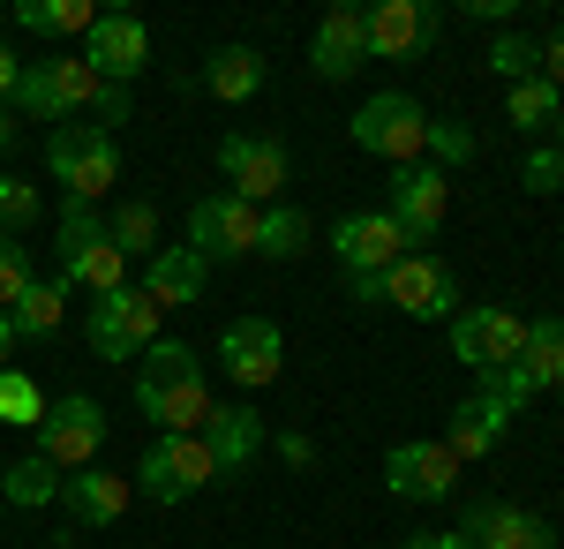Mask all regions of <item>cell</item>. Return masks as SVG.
<instances>
[{"label": "cell", "instance_id": "obj_27", "mask_svg": "<svg viewBox=\"0 0 564 549\" xmlns=\"http://www.w3.org/2000/svg\"><path fill=\"white\" fill-rule=\"evenodd\" d=\"M520 377L534 384V391H557V384H564V316H542V324H527Z\"/></svg>", "mask_w": 564, "mask_h": 549}, {"label": "cell", "instance_id": "obj_34", "mask_svg": "<svg viewBox=\"0 0 564 549\" xmlns=\"http://www.w3.org/2000/svg\"><path fill=\"white\" fill-rule=\"evenodd\" d=\"M143 377L196 384V377H204V354H196V346H181V338H151V346H143Z\"/></svg>", "mask_w": 564, "mask_h": 549}, {"label": "cell", "instance_id": "obj_20", "mask_svg": "<svg viewBox=\"0 0 564 549\" xmlns=\"http://www.w3.org/2000/svg\"><path fill=\"white\" fill-rule=\"evenodd\" d=\"M308 68H316L324 84H347L354 68H361V8H354V0L324 8V23H316V39H308Z\"/></svg>", "mask_w": 564, "mask_h": 549}, {"label": "cell", "instance_id": "obj_16", "mask_svg": "<svg viewBox=\"0 0 564 549\" xmlns=\"http://www.w3.org/2000/svg\"><path fill=\"white\" fill-rule=\"evenodd\" d=\"M332 256L347 263V279H361V271H391V263L406 256V234H399L391 212H354V218L332 226Z\"/></svg>", "mask_w": 564, "mask_h": 549}, {"label": "cell", "instance_id": "obj_2", "mask_svg": "<svg viewBox=\"0 0 564 549\" xmlns=\"http://www.w3.org/2000/svg\"><path fill=\"white\" fill-rule=\"evenodd\" d=\"M45 173L61 181V196L68 204H98L113 181H121V143L106 136V128H53L45 136Z\"/></svg>", "mask_w": 564, "mask_h": 549}, {"label": "cell", "instance_id": "obj_5", "mask_svg": "<svg viewBox=\"0 0 564 549\" xmlns=\"http://www.w3.org/2000/svg\"><path fill=\"white\" fill-rule=\"evenodd\" d=\"M527 346V316L512 309H497V301H481V309H459L452 316V354L475 369V377H497V369H512Z\"/></svg>", "mask_w": 564, "mask_h": 549}, {"label": "cell", "instance_id": "obj_19", "mask_svg": "<svg viewBox=\"0 0 564 549\" xmlns=\"http://www.w3.org/2000/svg\"><path fill=\"white\" fill-rule=\"evenodd\" d=\"M204 444H212L218 474H249V460L263 452V415L249 399H218L212 422H204Z\"/></svg>", "mask_w": 564, "mask_h": 549}, {"label": "cell", "instance_id": "obj_9", "mask_svg": "<svg viewBox=\"0 0 564 549\" xmlns=\"http://www.w3.org/2000/svg\"><path fill=\"white\" fill-rule=\"evenodd\" d=\"M218 173H226V196L271 212V196L286 189L294 159H286V143H271V136H226V143H218Z\"/></svg>", "mask_w": 564, "mask_h": 549}, {"label": "cell", "instance_id": "obj_4", "mask_svg": "<svg viewBox=\"0 0 564 549\" xmlns=\"http://www.w3.org/2000/svg\"><path fill=\"white\" fill-rule=\"evenodd\" d=\"M98 444H106V407L90 399V391H61V399H45V422H39V452L61 474H84L98 460Z\"/></svg>", "mask_w": 564, "mask_h": 549}, {"label": "cell", "instance_id": "obj_22", "mask_svg": "<svg viewBox=\"0 0 564 549\" xmlns=\"http://www.w3.org/2000/svg\"><path fill=\"white\" fill-rule=\"evenodd\" d=\"M143 294L159 301V309H188V301L212 294V263L188 249V241H181V249H159L151 271H143Z\"/></svg>", "mask_w": 564, "mask_h": 549}, {"label": "cell", "instance_id": "obj_33", "mask_svg": "<svg viewBox=\"0 0 564 549\" xmlns=\"http://www.w3.org/2000/svg\"><path fill=\"white\" fill-rule=\"evenodd\" d=\"M0 422H8V429H39V422H45V391H39V377H23V369H0Z\"/></svg>", "mask_w": 564, "mask_h": 549}, {"label": "cell", "instance_id": "obj_18", "mask_svg": "<svg viewBox=\"0 0 564 549\" xmlns=\"http://www.w3.org/2000/svg\"><path fill=\"white\" fill-rule=\"evenodd\" d=\"M135 407L151 415V422L166 429V437H204V422H212V391H204V377L196 384H166V377H135Z\"/></svg>", "mask_w": 564, "mask_h": 549}, {"label": "cell", "instance_id": "obj_36", "mask_svg": "<svg viewBox=\"0 0 564 549\" xmlns=\"http://www.w3.org/2000/svg\"><path fill=\"white\" fill-rule=\"evenodd\" d=\"M31 218H45V196L23 173H0V234H23Z\"/></svg>", "mask_w": 564, "mask_h": 549}, {"label": "cell", "instance_id": "obj_7", "mask_svg": "<svg viewBox=\"0 0 564 549\" xmlns=\"http://www.w3.org/2000/svg\"><path fill=\"white\" fill-rule=\"evenodd\" d=\"M204 482H218L204 437H159V444L143 452V466H135V489H143L151 505H181V497H196Z\"/></svg>", "mask_w": 564, "mask_h": 549}, {"label": "cell", "instance_id": "obj_13", "mask_svg": "<svg viewBox=\"0 0 564 549\" xmlns=\"http://www.w3.org/2000/svg\"><path fill=\"white\" fill-rule=\"evenodd\" d=\"M384 301L406 309V316H459V279H452L430 249H406L384 271Z\"/></svg>", "mask_w": 564, "mask_h": 549}, {"label": "cell", "instance_id": "obj_6", "mask_svg": "<svg viewBox=\"0 0 564 549\" xmlns=\"http://www.w3.org/2000/svg\"><path fill=\"white\" fill-rule=\"evenodd\" d=\"M143 61H151V23L135 8H98V23H90V39H84V68L98 84L129 90L143 76Z\"/></svg>", "mask_w": 564, "mask_h": 549}, {"label": "cell", "instance_id": "obj_35", "mask_svg": "<svg viewBox=\"0 0 564 549\" xmlns=\"http://www.w3.org/2000/svg\"><path fill=\"white\" fill-rule=\"evenodd\" d=\"M489 68H497L505 84H527V76H542V39H520V31L489 39Z\"/></svg>", "mask_w": 564, "mask_h": 549}, {"label": "cell", "instance_id": "obj_15", "mask_svg": "<svg viewBox=\"0 0 564 549\" xmlns=\"http://www.w3.org/2000/svg\"><path fill=\"white\" fill-rule=\"evenodd\" d=\"M444 212H452V181L422 159V166H399L391 173V218H399V234H406V249L422 241L430 249V234L444 226Z\"/></svg>", "mask_w": 564, "mask_h": 549}, {"label": "cell", "instance_id": "obj_25", "mask_svg": "<svg viewBox=\"0 0 564 549\" xmlns=\"http://www.w3.org/2000/svg\"><path fill=\"white\" fill-rule=\"evenodd\" d=\"M61 309H68V279H31L23 301L8 309V324H15V346H39V338L61 332Z\"/></svg>", "mask_w": 564, "mask_h": 549}, {"label": "cell", "instance_id": "obj_45", "mask_svg": "<svg viewBox=\"0 0 564 549\" xmlns=\"http://www.w3.org/2000/svg\"><path fill=\"white\" fill-rule=\"evenodd\" d=\"M467 15H475V23H497V31H505V23H512L520 8H512V0H467Z\"/></svg>", "mask_w": 564, "mask_h": 549}, {"label": "cell", "instance_id": "obj_38", "mask_svg": "<svg viewBox=\"0 0 564 549\" xmlns=\"http://www.w3.org/2000/svg\"><path fill=\"white\" fill-rule=\"evenodd\" d=\"M475 391L489 399V407H497V415H520V407H534V399H542V391L520 377V362H512V369H497V377H481Z\"/></svg>", "mask_w": 564, "mask_h": 549}, {"label": "cell", "instance_id": "obj_52", "mask_svg": "<svg viewBox=\"0 0 564 549\" xmlns=\"http://www.w3.org/2000/svg\"><path fill=\"white\" fill-rule=\"evenodd\" d=\"M61 549H90V542H61Z\"/></svg>", "mask_w": 564, "mask_h": 549}, {"label": "cell", "instance_id": "obj_28", "mask_svg": "<svg viewBox=\"0 0 564 549\" xmlns=\"http://www.w3.org/2000/svg\"><path fill=\"white\" fill-rule=\"evenodd\" d=\"M61 279L68 287H90V294H121L129 287V256L113 249V241H90V249L61 256Z\"/></svg>", "mask_w": 564, "mask_h": 549}, {"label": "cell", "instance_id": "obj_29", "mask_svg": "<svg viewBox=\"0 0 564 549\" xmlns=\"http://www.w3.org/2000/svg\"><path fill=\"white\" fill-rule=\"evenodd\" d=\"M557 114H564V90L542 84V76H527V84L505 90V121L520 128V136H534V128H557Z\"/></svg>", "mask_w": 564, "mask_h": 549}, {"label": "cell", "instance_id": "obj_11", "mask_svg": "<svg viewBox=\"0 0 564 549\" xmlns=\"http://www.w3.org/2000/svg\"><path fill=\"white\" fill-rule=\"evenodd\" d=\"M436 45V8L422 0H369L361 8V53L369 61H414Z\"/></svg>", "mask_w": 564, "mask_h": 549}, {"label": "cell", "instance_id": "obj_21", "mask_svg": "<svg viewBox=\"0 0 564 549\" xmlns=\"http://www.w3.org/2000/svg\"><path fill=\"white\" fill-rule=\"evenodd\" d=\"M129 497H135V482H121L113 466H84V474H68V482H61V505L76 512L84 527H121Z\"/></svg>", "mask_w": 564, "mask_h": 549}, {"label": "cell", "instance_id": "obj_50", "mask_svg": "<svg viewBox=\"0 0 564 549\" xmlns=\"http://www.w3.org/2000/svg\"><path fill=\"white\" fill-rule=\"evenodd\" d=\"M0 151H8V114H0Z\"/></svg>", "mask_w": 564, "mask_h": 549}, {"label": "cell", "instance_id": "obj_3", "mask_svg": "<svg viewBox=\"0 0 564 549\" xmlns=\"http://www.w3.org/2000/svg\"><path fill=\"white\" fill-rule=\"evenodd\" d=\"M90 98H98V76L84 68V53H53V61H39V68L15 76V106H23L31 121H53V128H68Z\"/></svg>", "mask_w": 564, "mask_h": 549}, {"label": "cell", "instance_id": "obj_14", "mask_svg": "<svg viewBox=\"0 0 564 549\" xmlns=\"http://www.w3.org/2000/svg\"><path fill=\"white\" fill-rule=\"evenodd\" d=\"M384 489L406 505H444L459 489V460L444 444H391L384 452Z\"/></svg>", "mask_w": 564, "mask_h": 549}, {"label": "cell", "instance_id": "obj_40", "mask_svg": "<svg viewBox=\"0 0 564 549\" xmlns=\"http://www.w3.org/2000/svg\"><path fill=\"white\" fill-rule=\"evenodd\" d=\"M31 287V249H23V234H0V309H15Z\"/></svg>", "mask_w": 564, "mask_h": 549}, {"label": "cell", "instance_id": "obj_10", "mask_svg": "<svg viewBox=\"0 0 564 549\" xmlns=\"http://www.w3.org/2000/svg\"><path fill=\"white\" fill-rule=\"evenodd\" d=\"M218 369L241 384V391H271L279 369H286V338L271 316H234L226 332H218Z\"/></svg>", "mask_w": 564, "mask_h": 549}, {"label": "cell", "instance_id": "obj_42", "mask_svg": "<svg viewBox=\"0 0 564 549\" xmlns=\"http://www.w3.org/2000/svg\"><path fill=\"white\" fill-rule=\"evenodd\" d=\"M90 114H98V128H106V136H113V128H129V90L121 84H98V98H90Z\"/></svg>", "mask_w": 564, "mask_h": 549}, {"label": "cell", "instance_id": "obj_31", "mask_svg": "<svg viewBox=\"0 0 564 549\" xmlns=\"http://www.w3.org/2000/svg\"><path fill=\"white\" fill-rule=\"evenodd\" d=\"M106 241H113L121 256H159V212H151L143 196H129L121 212L106 218Z\"/></svg>", "mask_w": 564, "mask_h": 549}, {"label": "cell", "instance_id": "obj_17", "mask_svg": "<svg viewBox=\"0 0 564 549\" xmlns=\"http://www.w3.org/2000/svg\"><path fill=\"white\" fill-rule=\"evenodd\" d=\"M452 535L467 549H557V527L534 519V512H520V505H475Z\"/></svg>", "mask_w": 564, "mask_h": 549}, {"label": "cell", "instance_id": "obj_44", "mask_svg": "<svg viewBox=\"0 0 564 549\" xmlns=\"http://www.w3.org/2000/svg\"><path fill=\"white\" fill-rule=\"evenodd\" d=\"M279 460L294 466V474H308V466H316V444H308L302 429H294V437H279Z\"/></svg>", "mask_w": 564, "mask_h": 549}, {"label": "cell", "instance_id": "obj_49", "mask_svg": "<svg viewBox=\"0 0 564 549\" xmlns=\"http://www.w3.org/2000/svg\"><path fill=\"white\" fill-rule=\"evenodd\" d=\"M8 354H15V324H8V309H0V369H8Z\"/></svg>", "mask_w": 564, "mask_h": 549}, {"label": "cell", "instance_id": "obj_41", "mask_svg": "<svg viewBox=\"0 0 564 549\" xmlns=\"http://www.w3.org/2000/svg\"><path fill=\"white\" fill-rule=\"evenodd\" d=\"M90 241H106V218L90 212V204H61V256L90 249Z\"/></svg>", "mask_w": 564, "mask_h": 549}, {"label": "cell", "instance_id": "obj_12", "mask_svg": "<svg viewBox=\"0 0 564 549\" xmlns=\"http://www.w3.org/2000/svg\"><path fill=\"white\" fill-rule=\"evenodd\" d=\"M257 204H241V196H204V204H188V249L204 256V263H234V256H257Z\"/></svg>", "mask_w": 564, "mask_h": 549}, {"label": "cell", "instance_id": "obj_24", "mask_svg": "<svg viewBox=\"0 0 564 549\" xmlns=\"http://www.w3.org/2000/svg\"><path fill=\"white\" fill-rule=\"evenodd\" d=\"M204 90H212L218 106H249L263 90V53L257 45H218L212 61H204Z\"/></svg>", "mask_w": 564, "mask_h": 549}, {"label": "cell", "instance_id": "obj_32", "mask_svg": "<svg viewBox=\"0 0 564 549\" xmlns=\"http://www.w3.org/2000/svg\"><path fill=\"white\" fill-rule=\"evenodd\" d=\"M308 249V218L294 212V204H271V212L257 218V256H271V263H286V256Z\"/></svg>", "mask_w": 564, "mask_h": 549}, {"label": "cell", "instance_id": "obj_30", "mask_svg": "<svg viewBox=\"0 0 564 549\" xmlns=\"http://www.w3.org/2000/svg\"><path fill=\"white\" fill-rule=\"evenodd\" d=\"M15 23H23V31H61V39H90L98 8H90V0H23V8H15Z\"/></svg>", "mask_w": 564, "mask_h": 549}, {"label": "cell", "instance_id": "obj_47", "mask_svg": "<svg viewBox=\"0 0 564 549\" xmlns=\"http://www.w3.org/2000/svg\"><path fill=\"white\" fill-rule=\"evenodd\" d=\"M15 76H23V61H15L8 39H0V98H15Z\"/></svg>", "mask_w": 564, "mask_h": 549}, {"label": "cell", "instance_id": "obj_37", "mask_svg": "<svg viewBox=\"0 0 564 549\" xmlns=\"http://www.w3.org/2000/svg\"><path fill=\"white\" fill-rule=\"evenodd\" d=\"M520 189L527 196H557L564 189V151L557 143H534V151L520 159Z\"/></svg>", "mask_w": 564, "mask_h": 549}, {"label": "cell", "instance_id": "obj_8", "mask_svg": "<svg viewBox=\"0 0 564 549\" xmlns=\"http://www.w3.org/2000/svg\"><path fill=\"white\" fill-rule=\"evenodd\" d=\"M159 301L143 294V287H121V294H98L90 301V346L106 354V362H135L151 338H159Z\"/></svg>", "mask_w": 564, "mask_h": 549}, {"label": "cell", "instance_id": "obj_48", "mask_svg": "<svg viewBox=\"0 0 564 549\" xmlns=\"http://www.w3.org/2000/svg\"><path fill=\"white\" fill-rule=\"evenodd\" d=\"M406 549H467V542H459V535L444 527V535H414V542H406Z\"/></svg>", "mask_w": 564, "mask_h": 549}, {"label": "cell", "instance_id": "obj_51", "mask_svg": "<svg viewBox=\"0 0 564 549\" xmlns=\"http://www.w3.org/2000/svg\"><path fill=\"white\" fill-rule=\"evenodd\" d=\"M557 151H564V114H557Z\"/></svg>", "mask_w": 564, "mask_h": 549}, {"label": "cell", "instance_id": "obj_46", "mask_svg": "<svg viewBox=\"0 0 564 549\" xmlns=\"http://www.w3.org/2000/svg\"><path fill=\"white\" fill-rule=\"evenodd\" d=\"M354 301H384V271H361V279H347Z\"/></svg>", "mask_w": 564, "mask_h": 549}, {"label": "cell", "instance_id": "obj_43", "mask_svg": "<svg viewBox=\"0 0 564 549\" xmlns=\"http://www.w3.org/2000/svg\"><path fill=\"white\" fill-rule=\"evenodd\" d=\"M542 84H557V90H564V23L550 31V39H542Z\"/></svg>", "mask_w": 564, "mask_h": 549}, {"label": "cell", "instance_id": "obj_26", "mask_svg": "<svg viewBox=\"0 0 564 549\" xmlns=\"http://www.w3.org/2000/svg\"><path fill=\"white\" fill-rule=\"evenodd\" d=\"M0 497L15 512H45L53 497H61V466L45 460V452H23V460L0 466Z\"/></svg>", "mask_w": 564, "mask_h": 549}, {"label": "cell", "instance_id": "obj_23", "mask_svg": "<svg viewBox=\"0 0 564 549\" xmlns=\"http://www.w3.org/2000/svg\"><path fill=\"white\" fill-rule=\"evenodd\" d=\"M505 429H512V415H497V407H489V399H459V407H452V429H444V452H452V460L467 466V460H489V452H497V444H505Z\"/></svg>", "mask_w": 564, "mask_h": 549}, {"label": "cell", "instance_id": "obj_1", "mask_svg": "<svg viewBox=\"0 0 564 549\" xmlns=\"http://www.w3.org/2000/svg\"><path fill=\"white\" fill-rule=\"evenodd\" d=\"M354 143H361L369 159H391V173L422 166V159H430V114H422L406 90H369V98L354 106Z\"/></svg>", "mask_w": 564, "mask_h": 549}, {"label": "cell", "instance_id": "obj_39", "mask_svg": "<svg viewBox=\"0 0 564 549\" xmlns=\"http://www.w3.org/2000/svg\"><path fill=\"white\" fill-rule=\"evenodd\" d=\"M475 159V128L467 121H430V166L444 173V166H467Z\"/></svg>", "mask_w": 564, "mask_h": 549}]
</instances>
